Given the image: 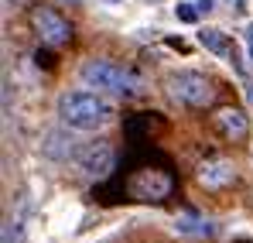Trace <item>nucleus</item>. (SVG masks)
<instances>
[{"instance_id": "1a4fd4ad", "label": "nucleus", "mask_w": 253, "mask_h": 243, "mask_svg": "<svg viewBox=\"0 0 253 243\" xmlns=\"http://www.w3.org/2000/svg\"><path fill=\"white\" fill-rule=\"evenodd\" d=\"M199 45L212 51V55H219V58H233V45H229V35H222L219 28H202L199 31Z\"/></svg>"}, {"instance_id": "9d476101", "label": "nucleus", "mask_w": 253, "mask_h": 243, "mask_svg": "<svg viewBox=\"0 0 253 243\" xmlns=\"http://www.w3.org/2000/svg\"><path fill=\"white\" fill-rule=\"evenodd\" d=\"M174 233L178 237H209L212 233V223L209 219H199V216H174Z\"/></svg>"}, {"instance_id": "ddd939ff", "label": "nucleus", "mask_w": 253, "mask_h": 243, "mask_svg": "<svg viewBox=\"0 0 253 243\" xmlns=\"http://www.w3.org/2000/svg\"><path fill=\"white\" fill-rule=\"evenodd\" d=\"M199 10H202V14H209V10H212V0H199Z\"/></svg>"}, {"instance_id": "f257e3e1", "label": "nucleus", "mask_w": 253, "mask_h": 243, "mask_svg": "<svg viewBox=\"0 0 253 243\" xmlns=\"http://www.w3.org/2000/svg\"><path fill=\"white\" fill-rule=\"evenodd\" d=\"M58 117L72 130H99L113 120V103H106L99 93L72 89L58 96Z\"/></svg>"}, {"instance_id": "7ed1b4c3", "label": "nucleus", "mask_w": 253, "mask_h": 243, "mask_svg": "<svg viewBox=\"0 0 253 243\" xmlns=\"http://www.w3.org/2000/svg\"><path fill=\"white\" fill-rule=\"evenodd\" d=\"M168 93H171V99H178V103H185V106H209L212 96H215L212 82L206 79L202 72H192V69L171 72L168 76Z\"/></svg>"}, {"instance_id": "4468645a", "label": "nucleus", "mask_w": 253, "mask_h": 243, "mask_svg": "<svg viewBox=\"0 0 253 243\" xmlns=\"http://www.w3.org/2000/svg\"><path fill=\"white\" fill-rule=\"evenodd\" d=\"M247 41H250V62H253V24H250V31H247Z\"/></svg>"}, {"instance_id": "9b49d317", "label": "nucleus", "mask_w": 253, "mask_h": 243, "mask_svg": "<svg viewBox=\"0 0 253 243\" xmlns=\"http://www.w3.org/2000/svg\"><path fill=\"white\" fill-rule=\"evenodd\" d=\"M215 120H219V127H222V134H229V137H243V134L250 130V120H247L243 110H222Z\"/></svg>"}, {"instance_id": "f03ea898", "label": "nucleus", "mask_w": 253, "mask_h": 243, "mask_svg": "<svg viewBox=\"0 0 253 243\" xmlns=\"http://www.w3.org/2000/svg\"><path fill=\"white\" fill-rule=\"evenodd\" d=\"M79 79L89 89H96V93H113V96H130L137 89V82H133V76L126 69L113 65V62H103V58L85 62L83 69H79Z\"/></svg>"}, {"instance_id": "f8f14e48", "label": "nucleus", "mask_w": 253, "mask_h": 243, "mask_svg": "<svg viewBox=\"0 0 253 243\" xmlns=\"http://www.w3.org/2000/svg\"><path fill=\"white\" fill-rule=\"evenodd\" d=\"M199 14H202V10H199V3H178V7H174V17H178V21H185V24H195V21H199Z\"/></svg>"}, {"instance_id": "423d86ee", "label": "nucleus", "mask_w": 253, "mask_h": 243, "mask_svg": "<svg viewBox=\"0 0 253 243\" xmlns=\"http://www.w3.org/2000/svg\"><path fill=\"white\" fill-rule=\"evenodd\" d=\"M42 154L51 158V161H72V158L83 154L79 151V137L69 134V130H48L42 141Z\"/></svg>"}, {"instance_id": "0eeeda50", "label": "nucleus", "mask_w": 253, "mask_h": 243, "mask_svg": "<svg viewBox=\"0 0 253 243\" xmlns=\"http://www.w3.org/2000/svg\"><path fill=\"white\" fill-rule=\"evenodd\" d=\"M233 178H236V164L229 158H212L199 168V185H206V189H226Z\"/></svg>"}, {"instance_id": "2eb2a0df", "label": "nucleus", "mask_w": 253, "mask_h": 243, "mask_svg": "<svg viewBox=\"0 0 253 243\" xmlns=\"http://www.w3.org/2000/svg\"><path fill=\"white\" fill-rule=\"evenodd\" d=\"M247 103L253 106V82H247Z\"/></svg>"}, {"instance_id": "dca6fc26", "label": "nucleus", "mask_w": 253, "mask_h": 243, "mask_svg": "<svg viewBox=\"0 0 253 243\" xmlns=\"http://www.w3.org/2000/svg\"><path fill=\"white\" fill-rule=\"evenodd\" d=\"M0 243H10V226H3V237H0Z\"/></svg>"}, {"instance_id": "a211bd4d", "label": "nucleus", "mask_w": 253, "mask_h": 243, "mask_svg": "<svg viewBox=\"0 0 253 243\" xmlns=\"http://www.w3.org/2000/svg\"><path fill=\"white\" fill-rule=\"evenodd\" d=\"M62 3H76V0H62Z\"/></svg>"}, {"instance_id": "39448f33", "label": "nucleus", "mask_w": 253, "mask_h": 243, "mask_svg": "<svg viewBox=\"0 0 253 243\" xmlns=\"http://www.w3.org/2000/svg\"><path fill=\"white\" fill-rule=\"evenodd\" d=\"M113 147L106 144V141H99V144H89L83 154H79V168H83L85 178H106L110 171H113Z\"/></svg>"}, {"instance_id": "6e6552de", "label": "nucleus", "mask_w": 253, "mask_h": 243, "mask_svg": "<svg viewBox=\"0 0 253 243\" xmlns=\"http://www.w3.org/2000/svg\"><path fill=\"white\" fill-rule=\"evenodd\" d=\"M133 192L137 195H147V199H161L168 192V178L161 171H140L133 178Z\"/></svg>"}, {"instance_id": "20e7f679", "label": "nucleus", "mask_w": 253, "mask_h": 243, "mask_svg": "<svg viewBox=\"0 0 253 243\" xmlns=\"http://www.w3.org/2000/svg\"><path fill=\"white\" fill-rule=\"evenodd\" d=\"M31 24H35V31H38V38L44 45H65V41L72 38V24L58 10H51V7H38L31 14Z\"/></svg>"}, {"instance_id": "f3484780", "label": "nucleus", "mask_w": 253, "mask_h": 243, "mask_svg": "<svg viewBox=\"0 0 253 243\" xmlns=\"http://www.w3.org/2000/svg\"><path fill=\"white\" fill-rule=\"evenodd\" d=\"M103 3H124V0H103Z\"/></svg>"}]
</instances>
